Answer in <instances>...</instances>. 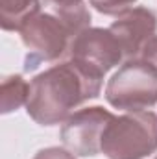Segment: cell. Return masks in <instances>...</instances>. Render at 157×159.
Returning <instances> with one entry per match:
<instances>
[{
	"label": "cell",
	"instance_id": "9",
	"mask_svg": "<svg viewBox=\"0 0 157 159\" xmlns=\"http://www.w3.org/2000/svg\"><path fill=\"white\" fill-rule=\"evenodd\" d=\"M30 94V83L22 76L13 74L2 81V91H0V111L2 115L17 111L20 106L28 102Z\"/></svg>",
	"mask_w": 157,
	"mask_h": 159
},
{
	"label": "cell",
	"instance_id": "10",
	"mask_svg": "<svg viewBox=\"0 0 157 159\" xmlns=\"http://www.w3.org/2000/svg\"><path fill=\"white\" fill-rule=\"evenodd\" d=\"M89 4L102 15L120 17L126 11H129L137 4V0H89Z\"/></svg>",
	"mask_w": 157,
	"mask_h": 159
},
{
	"label": "cell",
	"instance_id": "13",
	"mask_svg": "<svg viewBox=\"0 0 157 159\" xmlns=\"http://www.w3.org/2000/svg\"><path fill=\"white\" fill-rule=\"evenodd\" d=\"M46 2H70V0H46Z\"/></svg>",
	"mask_w": 157,
	"mask_h": 159
},
{
	"label": "cell",
	"instance_id": "7",
	"mask_svg": "<svg viewBox=\"0 0 157 159\" xmlns=\"http://www.w3.org/2000/svg\"><path fill=\"white\" fill-rule=\"evenodd\" d=\"M109 30L118 39L126 59L141 57L144 46L150 43L152 37H155L157 13L144 6L131 7L124 15L117 17V20L109 26Z\"/></svg>",
	"mask_w": 157,
	"mask_h": 159
},
{
	"label": "cell",
	"instance_id": "4",
	"mask_svg": "<svg viewBox=\"0 0 157 159\" xmlns=\"http://www.w3.org/2000/svg\"><path fill=\"white\" fill-rule=\"evenodd\" d=\"M105 100L122 111H144L157 104V69L142 57L126 59L105 85Z\"/></svg>",
	"mask_w": 157,
	"mask_h": 159
},
{
	"label": "cell",
	"instance_id": "14",
	"mask_svg": "<svg viewBox=\"0 0 157 159\" xmlns=\"http://www.w3.org/2000/svg\"><path fill=\"white\" fill-rule=\"evenodd\" d=\"M155 159H157V157H155Z\"/></svg>",
	"mask_w": 157,
	"mask_h": 159
},
{
	"label": "cell",
	"instance_id": "6",
	"mask_svg": "<svg viewBox=\"0 0 157 159\" xmlns=\"http://www.w3.org/2000/svg\"><path fill=\"white\" fill-rule=\"evenodd\" d=\"M70 59L89 65L105 76V72L120 65L126 57L118 39L109 28H87L72 41Z\"/></svg>",
	"mask_w": 157,
	"mask_h": 159
},
{
	"label": "cell",
	"instance_id": "2",
	"mask_svg": "<svg viewBox=\"0 0 157 159\" xmlns=\"http://www.w3.org/2000/svg\"><path fill=\"white\" fill-rule=\"evenodd\" d=\"M20 39L28 48V56L24 59V70L32 72L41 63H52L63 59L70 54L72 41L76 34L72 28L52 9L37 11L28 17L19 28Z\"/></svg>",
	"mask_w": 157,
	"mask_h": 159
},
{
	"label": "cell",
	"instance_id": "5",
	"mask_svg": "<svg viewBox=\"0 0 157 159\" xmlns=\"http://www.w3.org/2000/svg\"><path fill=\"white\" fill-rule=\"evenodd\" d=\"M113 113L100 107L91 106L78 109L63 122L59 137L67 150L79 157H92L102 152V137L107 124L113 120Z\"/></svg>",
	"mask_w": 157,
	"mask_h": 159
},
{
	"label": "cell",
	"instance_id": "8",
	"mask_svg": "<svg viewBox=\"0 0 157 159\" xmlns=\"http://www.w3.org/2000/svg\"><path fill=\"white\" fill-rule=\"evenodd\" d=\"M41 11V0H0V26L6 32H19L20 24Z\"/></svg>",
	"mask_w": 157,
	"mask_h": 159
},
{
	"label": "cell",
	"instance_id": "3",
	"mask_svg": "<svg viewBox=\"0 0 157 159\" xmlns=\"http://www.w3.org/2000/svg\"><path fill=\"white\" fill-rule=\"evenodd\" d=\"M157 152V115L128 111L113 117L102 137V154L109 159H144Z\"/></svg>",
	"mask_w": 157,
	"mask_h": 159
},
{
	"label": "cell",
	"instance_id": "12",
	"mask_svg": "<svg viewBox=\"0 0 157 159\" xmlns=\"http://www.w3.org/2000/svg\"><path fill=\"white\" fill-rule=\"evenodd\" d=\"M141 57H142L144 61H148L150 65H154V67L157 69V35H155V37H152V39H150V43L144 46V50H142Z\"/></svg>",
	"mask_w": 157,
	"mask_h": 159
},
{
	"label": "cell",
	"instance_id": "1",
	"mask_svg": "<svg viewBox=\"0 0 157 159\" xmlns=\"http://www.w3.org/2000/svg\"><path fill=\"white\" fill-rule=\"evenodd\" d=\"M104 74L76 59L37 74L30 83L26 111L41 126L63 124L81 104L98 98Z\"/></svg>",
	"mask_w": 157,
	"mask_h": 159
},
{
	"label": "cell",
	"instance_id": "11",
	"mask_svg": "<svg viewBox=\"0 0 157 159\" xmlns=\"http://www.w3.org/2000/svg\"><path fill=\"white\" fill-rule=\"evenodd\" d=\"M34 159H76V156L67 150V148H59V146H50V148H43L39 150Z\"/></svg>",
	"mask_w": 157,
	"mask_h": 159
}]
</instances>
